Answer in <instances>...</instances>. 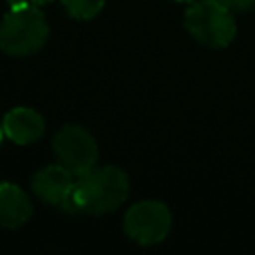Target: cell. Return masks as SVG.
<instances>
[{
  "label": "cell",
  "instance_id": "cell-1",
  "mask_svg": "<svg viewBox=\"0 0 255 255\" xmlns=\"http://www.w3.org/2000/svg\"><path fill=\"white\" fill-rule=\"evenodd\" d=\"M129 193L128 173L116 165H94L78 175L74 185V201L80 211L104 215L118 209Z\"/></svg>",
  "mask_w": 255,
  "mask_h": 255
},
{
  "label": "cell",
  "instance_id": "cell-2",
  "mask_svg": "<svg viewBox=\"0 0 255 255\" xmlns=\"http://www.w3.org/2000/svg\"><path fill=\"white\" fill-rule=\"evenodd\" d=\"M50 34L44 12L34 2L10 8L0 22V50L10 56H30L44 48Z\"/></svg>",
  "mask_w": 255,
  "mask_h": 255
},
{
  "label": "cell",
  "instance_id": "cell-3",
  "mask_svg": "<svg viewBox=\"0 0 255 255\" xmlns=\"http://www.w3.org/2000/svg\"><path fill=\"white\" fill-rule=\"evenodd\" d=\"M187 32L207 48H225L233 42L237 24L233 12L219 0H195L185 10Z\"/></svg>",
  "mask_w": 255,
  "mask_h": 255
},
{
  "label": "cell",
  "instance_id": "cell-4",
  "mask_svg": "<svg viewBox=\"0 0 255 255\" xmlns=\"http://www.w3.org/2000/svg\"><path fill=\"white\" fill-rule=\"evenodd\" d=\"M171 229V213L165 203L143 199L133 203L124 217V231L139 245L161 243Z\"/></svg>",
  "mask_w": 255,
  "mask_h": 255
},
{
  "label": "cell",
  "instance_id": "cell-5",
  "mask_svg": "<svg viewBox=\"0 0 255 255\" xmlns=\"http://www.w3.org/2000/svg\"><path fill=\"white\" fill-rule=\"evenodd\" d=\"M54 153L74 175H84L98 163V143L82 126H62L52 141Z\"/></svg>",
  "mask_w": 255,
  "mask_h": 255
},
{
  "label": "cell",
  "instance_id": "cell-6",
  "mask_svg": "<svg viewBox=\"0 0 255 255\" xmlns=\"http://www.w3.org/2000/svg\"><path fill=\"white\" fill-rule=\"evenodd\" d=\"M74 173L62 163H54L40 169L32 179V191L38 199L62 207L66 211L78 213L80 209L74 201Z\"/></svg>",
  "mask_w": 255,
  "mask_h": 255
},
{
  "label": "cell",
  "instance_id": "cell-7",
  "mask_svg": "<svg viewBox=\"0 0 255 255\" xmlns=\"http://www.w3.org/2000/svg\"><path fill=\"white\" fill-rule=\"evenodd\" d=\"M2 129L10 141L18 145H28L42 137L46 129V122L40 116V112L20 106V108H12L2 118Z\"/></svg>",
  "mask_w": 255,
  "mask_h": 255
},
{
  "label": "cell",
  "instance_id": "cell-8",
  "mask_svg": "<svg viewBox=\"0 0 255 255\" xmlns=\"http://www.w3.org/2000/svg\"><path fill=\"white\" fill-rule=\"evenodd\" d=\"M32 201L16 183H0V225L8 229L22 227L32 217Z\"/></svg>",
  "mask_w": 255,
  "mask_h": 255
},
{
  "label": "cell",
  "instance_id": "cell-9",
  "mask_svg": "<svg viewBox=\"0 0 255 255\" xmlns=\"http://www.w3.org/2000/svg\"><path fill=\"white\" fill-rule=\"evenodd\" d=\"M66 12L76 20H92L100 14L106 0H62Z\"/></svg>",
  "mask_w": 255,
  "mask_h": 255
},
{
  "label": "cell",
  "instance_id": "cell-10",
  "mask_svg": "<svg viewBox=\"0 0 255 255\" xmlns=\"http://www.w3.org/2000/svg\"><path fill=\"white\" fill-rule=\"evenodd\" d=\"M219 2L225 4L231 12H245L255 8V0H219Z\"/></svg>",
  "mask_w": 255,
  "mask_h": 255
},
{
  "label": "cell",
  "instance_id": "cell-11",
  "mask_svg": "<svg viewBox=\"0 0 255 255\" xmlns=\"http://www.w3.org/2000/svg\"><path fill=\"white\" fill-rule=\"evenodd\" d=\"M34 4H38V6H42V4H48V2H52V0H32Z\"/></svg>",
  "mask_w": 255,
  "mask_h": 255
},
{
  "label": "cell",
  "instance_id": "cell-12",
  "mask_svg": "<svg viewBox=\"0 0 255 255\" xmlns=\"http://www.w3.org/2000/svg\"><path fill=\"white\" fill-rule=\"evenodd\" d=\"M175 2H181V4H193L195 0H175Z\"/></svg>",
  "mask_w": 255,
  "mask_h": 255
},
{
  "label": "cell",
  "instance_id": "cell-13",
  "mask_svg": "<svg viewBox=\"0 0 255 255\" xmlns=\"http://www.w3.org/2000/svg\"><path fill=\"white\" fill-rule=\"evenodd\" d=\"M2 137H4V129H2V122H0V143H2Z\"/></svg>",
  "mask_w": 255,
  "mask_h": 255
}]
</instances>
